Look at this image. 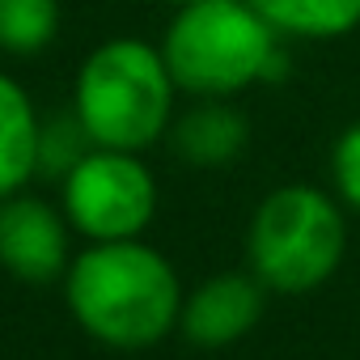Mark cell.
I'll use <instances>...</instances> for the list:
<instances>
[{"mask_svg":"<svg viewBox=\"0 0 360 360\" xmlns=\"http://www.w3.org/2000/svg\"><path fill=\"white\" fill-rule=\"evenodd\" d=\"M39 123L43 115L34 110V98L9 72H0V200L26 191L34 178Z\"/></svg>","mask_w":360,"mask_h":360,"instance_id":"9","label":"cell"},{"mask_svg":"<svg viewBox=\"0 0 360 360\" xmlns=\"http://www.w3.org/2000/svg\"><path fill=\"white\" fill-rule=\"evenodd\" d=\"M263 305H267V288L255 271H221L183 297L178 330H183V339L191 347L221 352L259 326Z\"/></svg>","mask_w":360,"mask_h":360,"instance_id":"7","label":"cell"},{"mask_svg":"<svg viewBox=\"0 0 360 360\" xmlns=\"http://www.w3.org/2000/svg\"><path fill=\"white\" fill-rule=\"evenodd\" d=\"M60 284L72 322L115 352H144L174 335L187 297L178 267L144 238L85 242Z\"/></svg>","mask_w":360,"mask_h":360,"instance_id":"1","label":"cell"},{"mask_svg":"<svg viewBox=\"0 0 360 360\" xmlns=\"http://www.w3.org/2000/svg\"><path fill=\"white\" fill-rule=\"evenodd\" d=\"M161 56L191 98H233L250 85L288 77L284 34L250 0H204L183 5L165 26Z\"/></svg>","mask_w":360,"mask_h":360,"instance_id":"2","label":"cell"},{"mask_svg":"<svg viewBox=\"0 0 360 360\" xmlns=\"http://www.w3.org/2000/svg\"><path fill=\"white\" fill-rule=\"evenodd\" d=\"M94 148L81 115L68 106L60 115H47L39 123V157H34V178H47V183H64V178L77 169V161Z\"/></svg>","mask_w":360,"mask_h":360,"instance_id":"12","label":"cell"},{"mask_svg":"<svg viewBox=\"0 0 360 360\" xmlns=\"http://www.w3.org/2000/svg\"><path fill=\"white\" fill-rule=\"evenodd\" d=\"M60 208L85 242L144 238L157 217V178L140 153L94 144L60 183Z\"/></svg>","mask_w":360,"mask_h":360,"instance_id":"5","label":"cell"},{"mask_svg":"<svg viewBox=\"0 0 360 360\" xmlns=\"http://www.w3.org/2000/svg\"><path fill=\"white\" fill-rule=\"evenodd\" d=\"M60 34V0H0V51L30 60Z\"/></svg>","mask_w":360,"mask_h":360,"instance_id":"11","label":"cell"},{"mask_svg":"<svg viewBox=\"0 0 360 360\" xmlns=\"http://www.w3.org/2000/svg\"><path fill=\"white\" fill-rule=\"evenodd\" d=\"M284 39H343L360 26V0H250Z\"/></svg>","mask_w":360,"mask_h":360,"instance_id":"10","label":"cell"},{"mask_svg":"<svg viewBox=\"0 0 360 360\" xmlns=\"http://www.w3.org/2000/svg\"><path fill=\"white\" fill-rule=\"evenodd\" d=\"M330 187H335V200L360 217V123L343 127L330 148Z\"/></svg>","mask_w":360,"mask_h":360,"instance_id":"13","label":"cell"},{"mask_svg":"<svg viewBox=\"0 0 360 360\" xmlns=\"http://www.w3.org/2000/svg\"><path fill=\"white\" fill-rule=\"evenodd\" d=\"M72 263V225L43 195L0 200V271L22 284H56Z\"/></svg>","mask_w":360,"mask_h":360,"instance_id":"6","label":"cell"},{"mask_svg":"<svg viewBox=\"0 0 360 360\" xmlns=\"http://www.w3.org/2000/svg\"><path fill=\"white\" fill-rule=\"evenodd\" d=\"M165 140H169L178 161H187L195 169H221L246 153L250 119L229 98H200L191 110L174 115Z\"/></svg>","mask_w":360,"mask_h":360,"instance_id":"8","label":"cell"},{"mask_svg":"<svg viewBox=\"0 0 360 360\" xmlns=\"http://www.w3.org/2000/svg\"><path fill=\"white\" fill-rule=\"evenodd\" d=\"M347 255V208L309 183L276 187L246 225V263L267 292H314Z\"/></svg>","mask_w":360,"mask_h":360,"instance_id":"4","label":"cell"},{"mask_svg":"<svg viewBox=\"0 0 360 360\" xmlns=\"http://www.w3.org/2000/svg\"><path fill=\"white\" fill-rule=\"evenodd\" d=\"M165 5H178V9H183V5H204V0H165Z\"/></svg>","mask_w":360,"mask_h":360,"instance_id":"14","label":"cell"},{"mask_svg":"<svg viewBox=\"0 0 360 360\" xmlns=\"http://www.w3.org/2000/svg\"><path fill=\"white\" fill-rule=\"evenodd\" d=\"M183 94L161 56L144 39H106L85 56L72 85V110L81 115L98 148L144 153L165 140L174 123V98Z\"/></svg>","mask_w":360,"mask_h":360,"instance_id":"3","label":"cell"}]
</instances>
